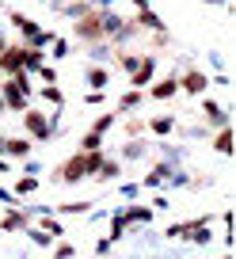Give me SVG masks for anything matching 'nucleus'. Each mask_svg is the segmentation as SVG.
<instances>
[{"label": "nucleus", "instance_id": "obj_1", "mask_svg": "<svg viewBox=\"0 0 236 259\" xmlns=\"http://www.w3.org/2000/svg\"><path fill=\"white\" fill-rule=\"evenodd\" d=\"M4 92H8V103H12V107H23V103H27V80H23L19 73H12V80L4 84Z\"/></svg>", "mask_w": 236, "mask_h": 259}, {"label": "nucleus", "instance_id": "obj_2", "mask_svg": "<svg viewBox=\"0 0 236 259\" xmlns=\"http://www.w3.org/2000/svg\"><path fill=\"white\" fill-rule=\"evenodd\" d=\"M23 57H27V50H8V46H4V54H0V69H4V73H19Z\"/></svg>", "mask_w": 236, "mask_h": 259}, {"label": "nucleus", "instance_id": "obj_3", "mask_svg": "<svg viewBox=\"0 0 236 259\" xmlns=\"http://www.w3.org/2000/svg\"><path fill=\"white\" fill-rule=\"evenodd\" d=\"M88 171V156H73V160L65 164V179H76V176H84Z\"/></svg>", "mask_w": 236, "mask_h": 259}, {"label": "nucleus", "instance_id": "obj_4", "mask_svg": "<svg viewBox=\"0 0 236 259\" xmlns=\"http://www.w3.org/2000/svg\"><path fill=\"white\" fill-rule=\"evenodd\" d=\"M27 126H31L34 138H46V134H50V126H46V118H42V114H31V118H27Z\"/></svg>", "mask_w": 236, "mask_h": 259}, {"label": "nucleus", "instance_id": "obj_5", "mask_svg": "<svg viewBox=\"0 0 236 259\" xmlns=\"http://www.w3.org/2000/svg\"><path fill=\"white\" fill-rule=\"evenodd\" d=\"M175 92H179V84H175V80H160V84L153 88V96H156V99H168V96H175Z\"/></svg>", "mask_w": 236, "mask_h": 259}, {"label": "nucleus", "instance_id": "obj_6", "mask_svg": "<svg viewBox=\"0 0 236 259\" xmlns=\"http://www.w3.org/2000/svg\"><path fill=\"white\" fill-rule=\"evenodd\" d=\"M4 149H8L12 156H27V153H31V145H27V141H4Z\"/></svg>", "mask_w": 236, "mask_h": 259}, {"label": "nucleus", "instance_id": "obj_7", "mask_svg": "<svg viewBox=\"0 0 236 259\" xmlns=\"http://www.w3.org/2000/svg\"><path fill=\"white\" fill-rule=\"evenodd\" d=\"M183 84H187V88H191V92H202V88H206V76H198V73H191V76H187V80H183Z\"/></svg>", "mask_w": 236, "mask_h": 259}, {"label": "nucleus", "instance_id": "obj_8", "mask_svg": "<svg viewBox=\"0 0 236 259\" xmlns=\"http://www.w3.org/2000/svg\"><path fill=\"white\" fill-rule=\"evenodd\" d=\"M217 149H221V153H228V149H232V134H228V130L217 138Z\"/></svg>", "mask_w": 236, "mask_h": 259}, {"label": "nucleus", "instance_id": "obj_9", "mask_svg": "<svg viewBox=\"0 0 236 259\" xmlns=\"http://www.w3.org/2000/svg\"><path fill=\"white\" fill-rule=\"evenodd\" d=\"M34 187H38V183L27 176V179H19V183H16V191H19V194H27V191H34Z\"/></svg>", "mask_w": 236, "mask_h": 259}, {"label": "nucleus", "instance_id": "obj_10", "mask_svg": "<svg viewBox=\"0 0 236 259\" xmlns=\"http://www.w3.org/2000/svg\"><path fill=\"white\" fill-rule=\"evenodd\" d=\"M153 130H156V134H168V130H171V118H156Z\"/></svg>", "mask_w": 236, "mask_h": 259}]
</instances>
